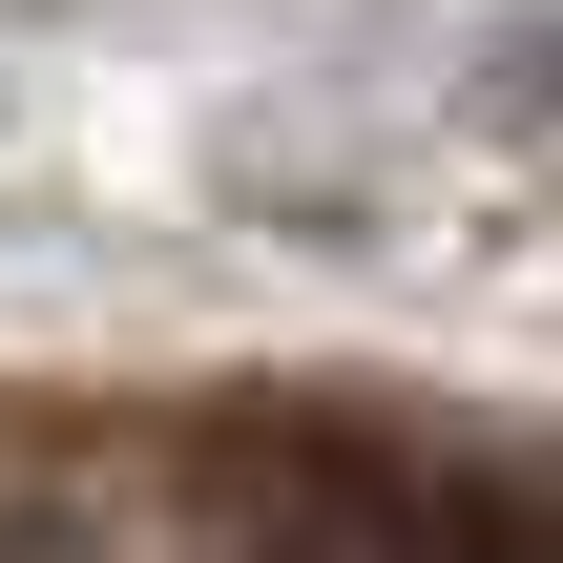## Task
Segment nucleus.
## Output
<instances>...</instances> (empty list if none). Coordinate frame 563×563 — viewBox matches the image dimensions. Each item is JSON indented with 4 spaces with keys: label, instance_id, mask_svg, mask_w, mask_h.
<instances>
[{
    "label": "nucleus",
    "instance_id": "nucleus-1",
    "mask_svg": "<svg viewBox=\"0 0 563 563\" xmlns=\"http://www.w3.org/2000/svg\"><path fill=\"white\" fill-rule=\"evenodd\" d=\"M251 563H563L543 501H501V481H376V460H334V481H292Z\"/></svg>",
    "mask_w": 563,
    "mask_h": 563
}]
</instances>
